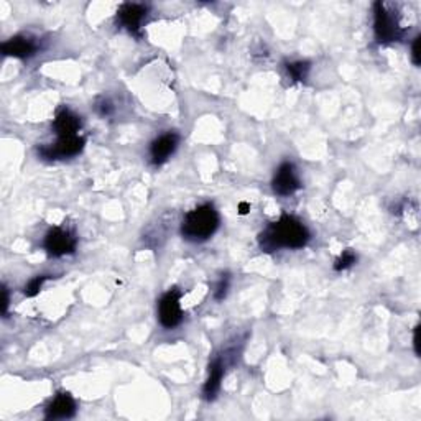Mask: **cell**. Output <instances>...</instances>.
I'll use <instances>...</instances> for the list:
<instances>
[{"mask_svg": "<svg viewBox=\"0 0 421 421\" xmlns=\"http://www.w3.org/2000/svg\"><path fill=\"white\" fill-rule=\"evenodd\" d=\"M55 132L58 137H75L80 135L77 132L81 129V117L76 115L75 112H71L66 107L56 114V119L53 122Z\"/></svg>", "mask_w": 421, "mask_h": 421, "instance_id": "8fae6325", "label": "cell"}, {"mask_svg": "<svg viewBox=\"0 0 421 421\" xmlns=\"http://www.w3.org/2000/svg\"><path fill=\"white\" fill-rule=\"evenodd\" d=\"M224 379V362L222 357H216L209 365V375L208 380L203 387V394L206 400H214L216 398L219 389H221V382Z\"/></svg>", "mask_w": 421, "mask_h": 421, "instance_id": "4fadbf2b", "label": "cell"}, {"mask_svg": "<svg viewBox=\"0 0 421 421\" xmlns=\"http://www.w3.org/2000/svg\"><path fill=\"white\" fill-rule=\"evenodd\" d=\"M272 188L280 196H290L296 193L301 188V181L296 175L295 165L290 163V161H285V163L278 166L277 173L273 176Z\"/></svg>", "mask_w": 421, "mask_h": 421, "instance_id": "52a82bcc", "label": "cell"}, {"mask_svg": "<svg viewBox=\"0 0 421 421\" xmlns=\"http://www.w3.org/2000/svg\"><path fill=\"white\" fill-rule=\"evenodd\" d=\"M86 140L80 135L75 137H58L56 144L45 145L38 149L43 158L46 160H60V158H71L81 153V150L84 149Z\"/></svg>", "mask_w": 421, "mask_h": 421, "instance_id": "277c9868", "label": "cell"}, {"mask_svg": "<svg viewBox=\"0 0 421 421\" xmlns=\"http://www.w3.org/2000/svg\"><path fill=\"white\" fill-rule=\"evenodd\" d=\"M96 111H97V114L102 115V117L111 115V114H112V106H111V102H107V101H101V102H97Z\"/></svg>", "mask_w": 421, "mask_h": 421, "instance_id": "d6986e66", "label": "cell"}, {"mask_svg": "<svg viewBox=\"0 0 421 421\" xmlns=\"http://www.w3.org/2000/svg\"><path fill=\"white\" fill-rule=\"evenodd\" d=\"M7 310H8V290H7V287H2V313L4 315H7Z\"/></svg>", "mask_w": 421, "mask_h": 421, "instance_id": "44dd1931", "label": "cell"}, {"mask_svg": "<svg viewBox=\"0 0 421 421\" xmlns=\"http://www.w3.org/2000/svg\"><path fill=\"white\" fill-rule=\"evenodd\" d=\"M149 15V7L142 6V4H124L120 6L119 12H117V18H119L120 25L125 27L127 30L134 35H139L142 23Z\"/></svg>", "mask_w": 421, "mask_h": 421, "instance_id": "ba28073f", "label": "cell"}, {"mask_svg": "<svg viewBox=\"0 0 421 421\" xmlns=\"http://www.w3.org/2000/svg\"><path fill=\"white\" fill-rule=\"evenodd\" d=\"M374 33L379 43L398 42L403 37V28L400 27L398 18L382 2L374 4Z\"/></svg>", "mask_w": 421, "mask_h": 421, "instance_id": "3957f363", "label": "cell"}, {"mask_svg": "<svg viewBox=\"0 0 421 421\" xmlns=\"http://www.w3.org/2000/svg\"><path fill=\"white\" fill-rule=\"evenodd\" d=\"M418 334H420V325H416L415 329H413V347H415V354L416 356H420V337H418Z\"/></svg>", "mask_w": 421, "mask_h": 421, "instance_id": "ffe728a7", "label": "cell"}, {"mask_svg": "<svg viewBox=\"0 0 421 421\" xmlns=\"http://www.w3.org/2000/svg\"><path fill=\"white\" fill-rule=\"evenodd\" d=\"M249 210H251V204H247V203H241V204H239V214L246 216Z\"/></svg>", "mask_w": 421, "mask_h": 421, "instance_id": "7402d4cb", "label": "cell"}, {"mask_svg": "<svg viewBox=\"0 0 421 421\" xmlns=\"http://www.w3.org/2000/svg\"><path fill=\"white\" fill-rule=\"evenodd\" d=\"M308 242L310 231L300 219L290 214H283L258 237V244L265 252H275L278 249H303Z\"/></svg>", "mask_w": 421, "mask_h": 421, "instance_id": "6da1fadb", "label": "cell"}, {"mask_svg": "<svg viewBox=\"0 0 421 421\" xmlns=\"http://www.w3.org/2000/svg\"><path fill=\"white\" fill-rule=\"evenodd\" d=\"M229 285H231V277H229V273H224V275L221 277V280L218 282L216 290H214V298H216L218 301H222L224 298H226Z\"/></svg>", "mask_w": 421, "mask_h": 421, "instance_id": "e0dca14e", "label": "cell"}, {"mask_svg": "<svg viewBox=\"0 0 421 421\" xmlns=\"http://www.w3.org/2000/svg\"><path fill=\"white\" fill-rule=\"evenodd\" d=\"M76 244L77 241L75 234L70 231H65V229L61 227H53L45 236L43 246H45L46 252L50 253V256L63 257V256H68V253L75 252Z\"/></svg>", "mask_w": 421, "mask_h": 421, "instance_id": "8992f818", "label": "cell"}, {"mask_svg": "<svg viewBox=\"0 0 421 421\" xmlns=\"http://www.w3.org/2000/svg\"><path fill=\"white\" fill-rule=\"evenodd\" d=\"M37 50L38 45L35 40L27 37H13L2 45L4 55L13 58H30L35 55Z\"/></svg>", "mask_w": 421, "mask_h": 421, "instance_id": "7c38bea8", "label": "cell"}, {"mask_svg": "<svg viewBox=\"0 0 421 421\" xmlns=\"http://www.w3.org/2000/svg\"><path fill=\"white\" fill-rule=\"evenodd\" d=\"M180 298L181 293L176 288H171L161 296L158 303V320L161 326L166 327V329H173L183 321V310H181Z\"/></svg>", "mask_w": 421, "mask_h": 421, "instance_id": "5b68a950", "label": "cell"}, {"mask_svg": "<svg viewBox=\"0 0 421 421\" xmlns=\"http://www.w3.org/2000/svg\"><path fill=\"white\" fill-rule=\"evenodd\" d=\"M48 278H50L48 275H38V277L33 278V280L28 282V285L25 287V295L28 298L37 296L38 293H40V290H42L43 283H45L48 280Z\"/></svg>", "mask_w": 421, "mask_h": 421, "instance_id": "2e32d148", "label": "cell"}, {"mask_svg": "<svg viewBox=\"0 0 421 421\" xmlns=\"http://www.w3.org/2000/svg\"><path fill=\"white\" fill-rule=\"evenodd\" d=\"M411 61L415 66H420V37H416L411 45Z\"/></svg>", "mask_w": 421, "mask_h": 421, "instance_id": "ac0fdd59", "label": "cell"}, {"mask_svg": "<svg viewBox=\"0 0 421 421\" xmlns=\"http://www.w3.org/2000/svg\"><path fill=\"white\" fill-rule=\"evenodd\" d=\"M180 144V137L175 132L158 137V139L151 142L150 145V158L153 165H161L175 153L176 146Z\"/></svg>", "mask_w": 421, "mask_h": 421, "instance_id": "9c48e42d", "label": "cell"}, {"mask_svg": "<svg viewBox=\"0 0 421 421\" xmlns=\"http://www.w3.org/2000/svg\"><path fill=\"white\" fill-rule=\"evenodd\" d=\"M310 61H295V63H287V71L295 81H303L306 80L308 73H310Z\"/></svg>", "mask_w": 421, "mask_h": 421, "instance_id": "5bb4252c", "label": "cell"}, {"mask_svg": "<svg viewBox=\"0 0 421 421\" xmlns=\"http://www.w3.org/2000/svg\"><path fill=\"white\" fill-rule=\"evenodd\" d=\"M356 262H357V256L351 251V249H347V251L342 252L341 257L334 262V270L336 272H342V270H346V268L354 265Z\"/></svg>", "mask_w": 421, "mask_h": 421, "instance_id": "9a60e30c", "label": "cell"}, {"mask_svg": "<svg viewBox=\"0 0 421 421\" xmlns=\"http://www.w3.org/2000/svg\"><path fill=\"white\" fill-rule=\"evenodd\" d=\"M76 415V401L70 394H58L56 398L48 405L46 420H68Z\"/></svg>", "mask_w": 421, "mask_h": 421, "instance_id": "30bf717a", "label": "cell"}, {"mask_svg": "<svg viewBox=\"0 0 421 421\" xmlns=\"http://www.w3.org/2000/svg\"><path fill=\"white\" fill-rule=\"evenodd\" d=\"M219 227V214L213 204H203L189 210L181 224V234L186 241L203 242L213 236Z\"/></svg>", "mask_w": 421, "mask_h": 421, "instance_id": "7a4b0ae2", "label": "cell"}]
</instances>
